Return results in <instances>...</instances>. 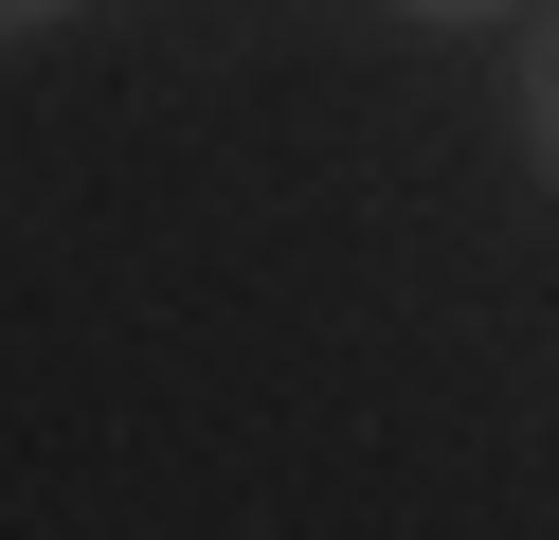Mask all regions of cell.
Wrapping results in <instances>:
<instances>
[{
  "label": "cell",
  "mask_w": 559,
  "mask_h": 540,
  "mask_svg": "<svg viewBox=\"0 0 559 540\" xmlns=\"http://www.w3.org/2000/svg\"><path fill=\"white\" fill-rule=\"evenodd\" d=\"M506 108H523V163L559 180V0H523V72H506Z\"/></svg>",
  "instance_id": "obj_1"
},
{
  "label": "cell",
  "mask_w": 559,
  "mask_h": 540,
  "mask_svg": "<svg viewBox=\"0 0 559 540\" xmlns=\"http://www.w3.org/2000/svg\"><path fill=\"white\" fill-rule=\"evenodd\" d=\"M55 19H91V0H0V36H55Z\"/></svg>",
  "instance_id": "obj_2"
},
{
  "label": "cell",
  "mask_w": 559,
  "mask_h": 540,
  "mask_svg": "<svg viewBox=\"0 0 559 540\" xmlns=\"http://www.w3.org/2000/svg\"><path fill=\"white\" fill-rule=\"evenodd\" d=\"M397 19H523V0H397Z\"/></svg>",
  "instance_id": "obj_3"
}]
</instances>
